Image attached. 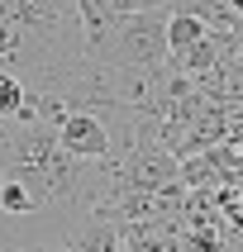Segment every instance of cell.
Here are the masks:
<instances>
[{"label":"cell","instance_id":"cell-1","mask_svg":"<svg viewBox=\"0 0 243 252\" xmlns=\"http://www.w3.org/2000/svg\"><path fill=\"white\" fill-rule=\"evenodd\" d=\"M167 24H172V10L157 5V10H134L119 19L110 48L91 62L100 67H129V71H157L162 62H172V48H167Z\"/></svg>","mask_w":243,"mask_h":252},{"label":"cell","instance_id":"cell-3","mask_svg":"<svg viewBox=\"0 0 243 252\" xmlns=\"http://www.w3.org/2000/svg\"><path fill=\"white\" fill-rule=\"evenodd\" d=\"M29 100H34V86H29L24 76H19V71L0 67V119H5V124H14V119H24Z\"/></svg>","mask_w":243,"mask_h":252},{"label":"cell","instance_id":"cell-4","mask_svg":"<svg viewBox=\"0 0 243 252\" xmlns=\"http://www.w3.org/2000/svg\"><path fill=\"white\" fill-rule=\"evenodd\" d=\"M14 248H19V243H14V233L5 228V219H0V252H14Z\"/></svg>","mask_w":243,"mask_h":252},{"label":"cell","instance_id":"cell-2","mask_svg":"<svg viewBox=\"0 0 243 252\" xmlns=\"http://www.w3.org/2000/svg\"><path fill=\"white\" fill-rule=\"evenodd\" d=\"M210 43V19L205 14H191V10H172V24H167V48H172V67L181 71V62L196 48Z\"/></svg>","mask_w":243,"mask_h":252}]
</instances>
